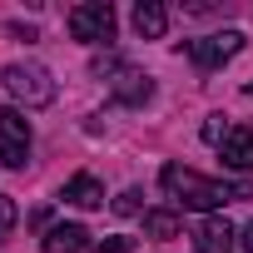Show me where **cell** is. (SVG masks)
<instances>
[{"mask_svg":"<svg viewBox=\"0 0 253 253\" xmlns=\"http://www.w3.org/2000/svg\"><path fill=\"white\" fill-rule=\"evenodd\" d=\"M159 184H164V194H169V199H179L184 209H199V213H213V209H223V204H233V199H253V189H248V184L204 179L199 169H184V164H164Z\"/></svg>","mask_w":253,"mask_h":253,"instance_id":"cell-1","label":"cell"},{"mask_svg":"<svg viewBox=\"0 0 253 253\" xmlns=\"http://www.w3.org/2000/svg\"><path fill=\"white\" fill-rule=\"evenodd\" d=\"M5 89L25 104V109H45L50 99H55V75L45 70V65H35V60H15V65H5Z\"/></svg>","mask_w":253,"mask_h":253,"instance_id":"cell-2","label":"cell"},{"mask_svg":"<svg viewBox=\"0 0 253 253\" xmlns=\"http://www.w3.org/2000/svg\"><path fill=\"white\" fill-rule=\"evenodd\" d=\"M70 35L84 45H109L114 40V5L109 0H84L70 10Z\"/></svg>","mask_w":253,"mask_h":253,"instance_id":"cell-3","label":"cell"},{"mask_svg":"<svg viewBox=\"0 0 253 253\" xmlns=\"http://www.w3.org/2000/svg\"><path fill=\"white\" fill-rule=\"evenodd\" d=\"M25 159H30V119L20 109H0V164L25 169Z\"/></svg>","mask_w":253,"mask_h":253,"instance_id":"cell-4","label":"cell"},{"mask_svg":"<svg viewBox=\"0 0 253 253\" xmlns=\"http://www.w3.org/2000/svg\"><path fill=\"white\" fill-rule=\"evenodd\" d=\"M243 50V35L238 30H218V35H204V40H189V60L199 70H218L223 60H233Z\"/></svg>","mask_w":253,"mask_h":253,"instance_id":"cell-5","label":"cell"},{"mask_svg":"<svg viewBox=\"0 0 253 253\" xmlns=\"http://www.w3.org/2000/svg\"><path fill=\"white\" fill-rule=\"evenodd\" d=\"M233 243H238V228L228 218H218V213H209L199 223V233H194V248L199 253H233Z\"/></svg>","mask_w":253,"mask_h":253,"instance_id":"cell-6","label":"cell"},{"mask_svg":"<svg viewBox=\"0 0 253 253\" xmlns=\"http://www.w3.org/2000/svg\"><path fill=\"white\" fill-rule=\"evenodd\" d=\"M218 159H223V169L248 174V169H253V134H248V129H228L223 144H218Z\"/></svg>","mask_w":253,"mask_h":253,"instance_id":"cell-7","label":"cell"},{"mask_svg":"<svg viewBox=\"0 0 253 253\" xmlns=\"http://www.w3.org/2000/svg\"><path fill=\"white\" fill-rule=\"evenodd\" d=\"M40 248H45V253H84V248H94V243H89V233H84L80 223H55V228L40 238Z\"/></svg>","mask_w":253,"mask_h":253,"instance_id":"cell-8","label":"cell"},{"mask_svg":"<svg viewBox=\"0 0 253 253\" xmlns=\"http://www.w3.org/2000/svg\"><path fill=\"white\" fill-rule=\"evenodd\" d=\"M109 89L124 99V104H144L149 94H154V84H149V75H139V70H129V65H119L114 70V80H109Z\"/></svg>","mask_w":253,"mask_h":253,"instance_id":"cell-9","label":"cell"},{"mask_svg":"<svg viewBox=\"0 0 253 253\" xmlns=\"http://www.w3.org/2000/svg\"><path fill=\"white\" fill-rule=\"evenodd\" d=\"M65 204H75V209H99L104 204V184L94 179V174H75L70 184H65V194H60Z\"/></svg>","mask_w":253,"mask_h":253,"instance_id":"cell-10","label":"cell"},{"mask_svg":"<svg viewBox=\"0 0 253 253\" xmlns=\"http://www.w3.org/2000/svg\"><path fill=\"white\" fill-rule=\"evenodd\" d=\"M134 30H139V40H159L169 30V10L159 5V0H139L134 5Z\"/></svg>","mask_w":253,"mask_h":253,"instance_id":"cell-11","label":"cell"},{"mask_svg":"<svg viewBox=\"0 0 253 253\" xmlns=\"http://www.w3.org/2000/svg\"><path fill=\"white\" fill-rule=\"evenodd\" d=\"M179 213L174 209H154V213H144V233L149 238H179Z\"/></svg>","mask_w":253,"mask_h":253,"instance_id":"cell-12","label":"cell"},{"mask_svg":"<svg viewBox=\"0 0 253 253\" xmlns=\"http://www.w3.org/2000/svg\"><path fill=\"white\" fill-rule=\"evenodd\" d=\"M15 218H20V213H15V199H5V194H0V243L10 238V228H15Z\"/></svg>","mask_w":253,"mask_h":253,"instance_id":"cell-13","label":"cell"},{"mask_svg":"<svg viewBox=\"0 0 253 253\" xmlns=\"http://www.w3.org/2000/svg\"><path fill=\"white\" fill-rule=\"evenodd\" d=\"M94 253H134V238H124V233L99 238V243H94Z\"/></svg>","mask_w":253,"mask_h":253,"instance_id":"cell-14","label":"cell"},{"mask_svg":"<svg viewBox=\"0 0 253 253\" xmlns=\"http://www.w3.org/2000/svg\"><path fill=\"white\" fill-rule=\"evenodd\" d=\"M134 209H139V194H134V189H124V194L114 199V213H134Z\"/></svg>","mask_w":253,"mask_h":253,"instance_id":"cell-15","label":"cell"},{"mask_svg":"<svg viewBox=\"0 0 253 253\" xmlns=\"http://www.w3.org/2000/svg\"><path fill=\"white\" fill-rule=\"evenodd\" d=\"M223 134H228V129H223V119L213 114V119L204 124V139H209V144H223Z\"/></svg>","mask_w":253,"mask_h":253,"instance_id":"cell-16","label":"cell"},{"mask_svg":"<svg viewBox=\"0 0 253 253\" xmlns=\"http://www.w3.org/2000/svg\"><path fill=\"white\" fill-rule=\"evenodd\" d=\"M243 253H253V223L243 228Z\"/></svg>","mask_w":253,"mask_h":253,"instance_id":"cell-17","label":"cell"}]
</instances>
